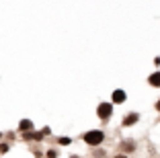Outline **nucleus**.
Segmentation results:
<instances>
[{
  "instance_id": "obj_1",
  "label": "nucleus",
  "mask_w": 160,
  "mask_h": 158,
  "mask_svg": "<svg viewBox=\"0 0 160 158\" xmlns=\"http://www.w3.org/2000/svg\"><path fill=\"white\" fill-rule=\"evenodd\" d=\"M105 138H107V134H105L103 130H88L82 134V142H84L88 148H97V146H101L105 142Z\"/></svg>"
},
{
  "instance_id": "obj_2",
  "label": "nucleus",
  "mask_w": 160,
  "mask_h": 158,
  "mask_svg": "<svg viewBox=\"0 0 160 158\" xmlns=\"http://www.w3.org/2000/svg\"><path fill=\"white\" fill-rule=\"evenodd\" d=\"M97 117H99L101 121H109L111 117H113V103L111 101H101L99 105H97Z\"/></svg>"
},
{
  "instance_id": "obj_3",
  "label": "nucleus",
  "mask_w": 160,
  "mask_h": 158,
  "mask_svg": "<svg viewBox=\"0 0 160 158\" xmlns=\"http://www.w3.org/2000/svg\"><path fill=\"white\" fill-rule=\"evenodd\" d=\"M138 121H140V113H138V111H129L121 119V127H132V125H136Z\"/></svg>"
},
{
  "instance_id": "obj_4",
  "label": "nucleus",
  "mask_w": 160,
  "mask_h": 158,
  "mask_svg": "<svg viewBox=\"0 0 160 158\" xmlns=\"http://www.w3.org/2000/svg\"><path fill=\"white\" fill-rule=\"evenodd\" d=\"M127 101V93L123 89H115L113 93H111V103L113 105H121V103Z\"/></svg>"
},
{
  "instance_id": "obj_5",
  "label": "nucleus",
  "mask_w": 160,
  "mask_h": 158,
  "mask_svg": "<svg viewBox=\"0 0 160 158\" xmlns=\"http://www.w3.org/2000/svg\"><path fill=\"white\" fill-rule=\"evenodd\" d=\"M33 130H35V123L31 119H27V117L21 119L19 125H17V131H19V134H27V131H33Z\"/></svg>"
},
{
  "instance_id": "obj_6",
  "label": "nucleus",
  "mask_w": 160,
  "mask_h": 158,
  "mask_svg": "<svg viewBox=\"0 0 160 158\" xmlns=\"http://www.w3.org/2000/svg\"><path fill=\"white\" fill-rule=\"evenodd\" d=\"M148 84H150L152 89H160V70H156V72H152L148 76Z\"/></svg>"
},
{
  "instance_id": "obj_7",
  "label": "nucleus",
  "mask_w": 160,
  "mask_h": 158,
  "mask_svg": "<svg viewBox=\"0 0 160 158\" xmlns=\"http://www.w3.org/2000/svg\"><path fill=\"white\" fill-rule=\"evenodd\" d=\"M119 148H121V154L133 152V150H136V142H133V140H123L121 144H119Z\"/></svg>"
},
{
  "instance_id": "obj_8",
  "label": "nucleus",
  "mask_w": 160,
  "mask_h": 158,
  "mask_svg": "<svg viewBox=\"0 0 160 158\" xmlns=\"http://www.w3.org/2000/svg\"><path fill=\"white\" fill-rule=\"evenodd\" d=\"M58 144H60V146H70V144H72V138H68V135H62V138H58Z\"/></svg>"
},
{
  "instance_id": "obj_9",
  "label": "nucleus",
  "mask_w": 160,
  "mask_h": 158,
  "mask_svg": "<svg viewBox=\"0 0 160 158\" xmlns=\"http://www.w3.org/2000/svg\"><path fill=\"white\" fill-rule=\"evenodd\" d=\"M10 150V142H0V154H6Z\"/></svg>"
},
{
  "instance_id": "obj_10",
  "label": "nucleus",
  "mask_w": 160,
  "mask_h": 158,
  "mask_svg": "<svg viewBox=\"0 0 160 158\" xmlns=\"http://www.w3.org/2000/svg\"><path fill=\"white\" fill-rule=\"evenodd\" d=\"M45 158H58V150H56V148L47 150V152H45Z\"/></svg>"
},
{
  "instance_id": "obj_11",
  "label": "nucleus",
  "mask_w": 160,
  "mask_h": 158,
  "mask_svg": "<svg viewBox=\"0 0 160 158\" xmlns=\"http://www.w3.org/2000/svg\"><path fill=\"white\" fill-rule=\"evenodd\" d=\"M39 131H41V134H43V135H52V130H49V127H47V125H45V127H43V130H39Z\"/></svg>"
},
{
  "instance_id": "obj_12",
  "label": "nucleus",
  "mask_w": 160,
  "mask_h": 158,
  "mask_svg": "<svg viewBox=\"0 0 160 158\" xmlns=\"http://www.w3.org/2000/svg\"><path fill=\"white\" fill-rule=\"evenodd\" d=\"M154 66H156V68L160 66V56H156V58H154Z\"/></svg>"
},
{
  "instance_id": "obj_13",
  "label": "nucleus",
  "mask_w": 160,
  "mask_h": 158,
  "mask_svg": "<svg viewBox=\"0 0 160 158\" xmlns=\"http://www.w3.org/2000/svg\"><path fill=\"white\" fill-rule=\"evenodd\" d=\"M154 109H156V111H158V113H160V99H158V101H156V105H154Z\"/></svg>"
},
{
  "instance_id": "obj_14",
  "label": "nucleus",
  "mask_w": 160,
  "mask_h": 158,
  "mask_svg": "<svg viewBox=\"0 0 160 158\" xmlns=\"http://www.w3.org/2000/svg\"><path fill=\"white\" fill-rule=\"evenodd\" d=\"M113 158H127V154H117V156H113Z\"/></svg>"
},
{
  "instance_id": "obj_15",
  "label": "nucleus",
  "mask_w": 160,
  "mask_h": 158,
  "mask_svg": "<svg viewBox=\"0 0 160 158\" xmlns=\"http://www.w3.org/2000/svg\"><path fill=\"white\" fill-rule=\"evenodd\" d=\"M70 158H80V156H78V154H72V156H70Z\"/></svg>"
}]
</instances>
